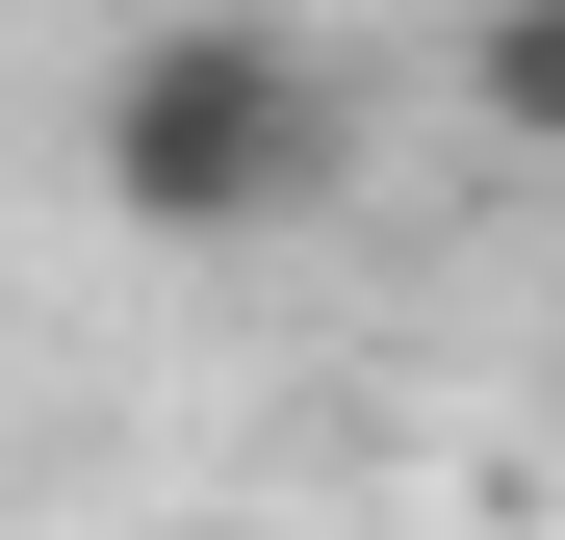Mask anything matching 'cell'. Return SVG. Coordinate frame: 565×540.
Returning <instances> with one entry per match:
<instances>
[{
  "instance_id": "1",
  "label": "cell",
  "mask_w": 565,
  "mask_h": 540,
  "mask_svg": "<svg viewBox=\"0 0 565 540\" xmlns=\"http://www.w3.org/2000/svg\"><path fill=\"white\" fill-rule=\"evenodd\" d=\"M77 180H104L154 257H257V232H309L360 180V77H334V27H282V0H180V27H129L77 77Z\"/></svg>"
},
{
  "instance_id": "2",
  "label": "cell",
  "mask_w": 565,
  "mask_h": 540,
  "mask_svg": "<svg viewBox=\"0 0 565 540\" xmlns=\"http://www.w3.org/2000/svg\"><path fill=\"white\" fill-rule=\"evenodd\" d=\"M462 129L565 155V0H462Z\"/></svg>"
}]
</instances>
